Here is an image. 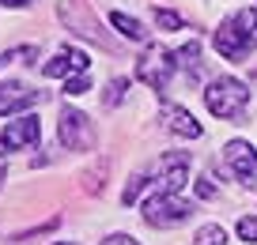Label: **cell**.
Returning <instances> with one entry per match:
<instances>
[{"mask_svg":"<svg viewBox=\"0 0 257 245\" xmlns=\"http://www.w3.org/2000/svg\"><path fill=\"white\" fill-rule=\"evenodd\" d=\"M246 102H249V87L234 76H219L204 87V106L216 117H238L246 110Z\"/></svg>","mask_w":257,"mask_h":245,"instance_id":"obj_1","label":"cell"},{"mask_svg":"<svg viewBox=\"0 0 257 245\" xmlns=\"http://www.w3.org/2000/svg\"><path fill=\"white\" fill-rule=\"evenodd\" d=\"M189 215H193V204L182 200L178 192H155L144 200V222H152V226H163V230L182 226Z\"/></svg>","mask_w":257,"mask_h":245,"instance_id":"obj_2","label":"cell"},{"mask_svg":"<svg viewBox=\"0 0 257 245\" xmlns=\"http://www.w3.org/2000/svg\"><path fill=\"white\" fill-rule=\"evenodd\" d=\"M57 140H61V147L68 151H91L95 147V128H91L87 113L80 110H61V121H57Z\"/></svg>","mask_w":257,"mask_h":245,"instance_id":"obj_3","label":"cell"},{"mask_svg":"<svg viewBox=\"0 0 257 245\" xmlns=\"http://www.w3.org/2000/svg\"><path fill=\"white\" fill-rule=\"evenodd\" d=\"M223 162H227V174H231L238 185L257 189V151L249 147L246 140H231L227 143L223 147Z\"/></svg>","mask_w":257,"mask_h":245,"instance_id":"obj_4","label":"cell"},{"mask_svg":"<svg viewBox=\"0 0 257 245\" xmlns=\"http://www.w3.org/2000/svg\"><path fill=\"white\" fill-rule=\"evenodd\" d=\"M212 46H216L219 57H227V61H246L249 53H253V42H249V34L242 31L238 19H227V23H219V31L212 34Z\"/></svg>","mask_w":257,"mask_h":245,"instance_id":"obj_5","label":"cell"},{"mask_svg":"<svg viewBox=\"0 0 257 245\" xmlns=\"http://www.w3.org/2000/svg\"><path fill=\"white\" fill-rule=\"evenodd\" d=\"M42 136V125L34 113H23L19 121H12L4 132H0V151H31Z\"/></svg>","mask_w":257,"mask_h":245,"instance_id":"obj_6","label":"cell"},{"mask_svg":"<svg viewBox=\"0 0 257 245\" xmlns=\"http://www.w3.org/2000/svg\"><path fill=\"white\" fill-rule=\"evenodd\" d=\"M155 174H159V192H182L185 189V177H189V155L185 151H170V155L159 158V166H155Z\"/></svg>","mask_w":257,"mask_h":245,"instance_id":"obj_7","label":"cell"},{"mask_svg":"<svg viewBox=\"0 0 257 245\" xmlns=\"http://www.w3.org/2000/svg\"><path fill=\"white\" fill-rule=\"evenodd\" d=\"M170 72H178V68H174V57L163 53V49H152V53H144V57L137 61V76L144 79V83H152L155 91H167Z\"/></svg>","mask_w":257,"mask_h":245,"instance_id":"obj_8","label":"cell"},{"mask_svg":"<svg viewBox=\"0 0 257 245\" xmlns=\"http://www.w3.org/2000/svg\"><path fill=\"white\" fill-rule=\"evenodd\" d=\"M42 72H46L49 79H68V76H76V72H87V53L64 46V49H57V53H53V61H49Z\"/></svg>","mask_w":257,"mask_h":245,"instance_id":"obj_9","label":"cell"},{"mask_svg":"<svg viewBox=\"0 0 257 245\" xmlns=\"http://www.w3.org/2000/svg\"><path fill=\"white\" fill-rule=\"evenodd\" d=\"M38 91L23 87V83H0V117H12V113H23L27 106L38 102Z\"/></svg>","mask_w":257,"mask_h":245,"instance_id":"obj_10","label":"cell"},{"mask_svg":"<svg viewBox=\"0 0 257 245\" xmlns=\"http://www.w3.org/2000/svg\"><path fill=\"white\" fill-rule=\"evenodd\" d=\"M163 125H167V132H174V136H185V140H197V136L204 132L201 128V121H193V113L189 110H182V106H163Z\"/></svg>","mask_w":257,"mask_h":245,"instance_id":"obj_11","label":"cell"},{"mask_svg":"<svg viewBox=\"0 0 257 245\" xmlns=\"http://www.w3.org/2000/svg\"><path fill=\"white\" fill-rule=\"evenodd\" d=\"M174 57V68H182L185 76H201V46H197V42H189V46H182L178 49V53H170Z\"/></svg>","mask_w":257,"mask_h":245,"instance_id":"obj_12","label":"cell"},{"mask_svg":"<svg viewBox=\"0 0 257 245\" xmlns=\"http://www.w3.org/2000/svg\"><path fill=\"white\" fill-rule=\"evenodd\" d=\"M110 23H113V31H121L128 42H144V38H148L144 23H140V19H133V16H125V12H110Z\"/></svg>","mask_w":257,"mask_h":245,"instance_id":"obj_13","label":"cell"},{"mask_svg":"<svg viewBox=\"0 0 257 245\" xmlns=\"http://www.w3.org/2000/svg\"><path fill=\"white\" fill-rule=\"evenodd\" d=\"M193 245H227V234H223V226H216V222H204V226L193 234Z\"/></svg>","mask_w":257,"mask_h":245,"instance_id":"obj_14","label":"cell"},{"mask_svg":"<svg viewBox=\"0 0 257 245\" xmlns=\"http://www.w3.org/2000/svg\"><path fill=\"white\" fill-rule=\"evenodd\" d=\"M125 91H128V79H125V76H113V79H110V87H106V98H102V102H106V106L125 102Z\"/></svg>","mask_w":257,"mask_h":245,"instance_id":"obj_15","label":"cell"},{"mask_svg":"<svg viewBox=\"0 0 257 245\" xmlns=\"http://www.w3.org/2000/svg\"><path fill=\"white\" fill-rule=\"evenodd\" d=\"M155 23H159L163 31H182L185 19L178 16V12H170V8H155Z\"/></svg>","mask_w":257,"mask_h":245,"instance_id":"obj_16","label":"cell"},{"mask_svg":"<svg viewBox=\"0 0 257 245\" xmlns=\"http://www.w3.org/2000/svg\"><path fill=\"white\" fill-rule=\"evenodd\" d=\"M83 91H91V76L87 72H76V76L64 79V95H83Z\"/></svg>","mask_w":257,"mask_h":245,"instance_id":"obj_17","label":"cell"},{"mask_svg":"<svg viewBox=\"0 0 257 245\" xmlns=\"http://www.w3.org/2000/svg\"><path fill=\"white\" fill-rule=\"evenodd\" d=\"M234 19L242 23V31H246V34H249V42L257 46V8H246V12H238Z\"/></svg>","mask_w":257,"mask_h":245,"instance_id":"obj_18","label":"cell"},{"mask_svg":"<svg viewBox=\"0 0 257 245\" xmlns=\"http://www.w3.org/2000/svg\"><path fill=\"white\" fill-rule=\"evenodd\" d=\"M144 185H148V174H133V177H128V189H125V196H121V200H125V204H137V196H140V189H144Z\"/></svg>","mask_w":257,"mask_h":245,"instance_id":"obj_19","label":"cell"},{"mask_svg":"<svg viewBox=\"0 0 257 245\" xmlns=\"http://www.w3.org/2000/svg\"><path fill=\"white\" fill-rule=\"evenodd\" d=\"M238 237H242V241H257V215L238 219Z\"/></svg>","mask_w":257,"mask_h":245,"instance_id":"obj_20","label":"cell"},{"mask_svg":"<svg viewBox=\"0 0 257 245\" xmlns=\"http://www.w3.org/2000/svg\"><path fill=\"white\" fill-rule=\"evenodd\" d=\"M197 196H201V200L216 196V185H212V177H208V174H201V177H197Z\"/></svg>","mask_w":257,"mask_h":245,"instance_id":"obj_21","label":"cell"},{"mask_svg":"<svg viewBox=\"0 0 257 245\" xmlns=\"http://www.w3.org/2000/svg\"><path fill=\"white\" fill-rule=\"evenodd\" d=\"M102 245H140V241H137V237H128V234H110Z\"/></svg>","mask_w":257,"mask_h":245,"instance_id":"obj_22","label":"cell"},{"mask_svg":"<svg viewBox=\"0 0 257 245\" xmlns=\"http://www.w3.org/2000/svg\"><path fill=\"white\" fill-rule=\"evenodd\" d=\"M0 4H4V8H27L31 0H0Z\"/></svg>","mask_w":257,"mask_h":245,"instance_id":"obj_23","label":"cell"},{"mask_svg":"<svg viewBox=\"0 0 257 245\" xmlns=\"http://www.w3.org/2000/svg\"><path fill=\"white\" fill-rule=\"evenodd\" d=\"M0 185H4V162H0Z\"/></svg>","mask_w":257,"mask_h":245,"instance_id":"obj_24","label":"cell"},{"mask_svg":"<svg viewBox=\"0 0 257 245\" xmlns=\"http://www.w3.org/2000/svg\"><path fill=\"white\" fill-rule=\"evenodd\" d=\"M53 245H76V241H53Z\"/></svg>","mask_w":257,"mask_h":245,"instance_id":"obj_25","label":"cell"},{"mask_svg":"<svg viewBox=\"0 0 257 245\" xmlns=\"http://www.w3.org/2000/svg\"><path fill=\"white\" fill-rule=\"evenodd\" d=\"M0 64H4V61H0Z\"/></svg>","mask_w":257,"mask_h":245,"instance_id":"obj_26","label":"cell"}]
</instances>
